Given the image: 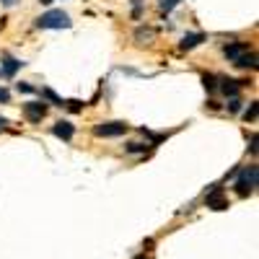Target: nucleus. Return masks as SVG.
I'll return each mask as SVG.
<instances>
[{"mask_svg":"<svg viewBox=\"0 0 259 259\" xmlns=\"http://www.w3.org/2000/svg\"><path fill=\"white\" fill-rule=\"evenodd\" d=\"M256 179H259V168H256V163H249L246 168H241V171H239V179L233 182L236 194H239V197H249V194H254V189H256Z\"/></svg>","mask_w":259,"mask_h":259,"instance_id":"nucleus-1","label":"nucleus"},{"mask_svg":"<svg viewBox=\"0 0 259 259\" xmlns=\"http://www.w3.org/2000/svg\"><path fill=\"white\" fill-rule=\"evenodd\" d=\"M70 16L65 11H47L36 18V26L39 29H70Z\"/></svg>","mask_w":259,"mask_h":259,"instance_id":"nucleus-2","label":"nucleus"},{"mask_svg":"<svg viewBox=\"0 0 259 259\" xmlns=\"http://www.w3.org/2000/svg\"><path fill=\"white\" fill-rule=\"evenodd\" d=\"M127 122H119V119H114V122H99L96 127H94V135L96 138H119V135H124L127 133Z\"/></svg>","mask_w":259,"mask_h":259,"instance_id":"nucleus-3","label":"nucleus"},{"mask_svg":"<svg viewBox=\"0 0 259 259\" xmlns=\"http://www.w3.org/2000/svg\"><path fill=\"white\" fill-rule=\"evenodd\" d=\"M47 109H50V104H45V101H26L24 104V117L36 124L47 117Z\"/></svg>","mask_w":259,"mask_h":259,"instance_id":"nucleus-4","label":"nucleus"},{"mask_svg":"<svg viewBox=\"0 0 259 259\" xmlns=\"http://www.w3.org/2000/svg\"><path fill=\"white\" fill-rule=\"evenodd\" d=\"M205 205H207V207H212V210H226V207H228V202H226V197H223V187L215 184V187L205 194Z\"/></svg>","mask_w":259,"mask_h":259,"instance_id":"nucleus-5","label":"nucleus"},{"mask_svg":"<svg viewBox=\"0 0 259 259\" xmlns=\"http://www.w3.org/2000/svg\"><path fill=\"white\" fill-rule=\"evenodd\" d=\"M52 135L68 143V140H73V135H75V127H73L68 119H60V122H55V124H52Z\"/></svg>","mask_w":259,"mask_h":259,"instance_id":"nucleus-6","label":"nucleus"},{"mask_svg":"<svg viewBox=\"0 0 259 259\" xmlns=\"http://www.w3.org/2000/svg\"><path fill=\"white\" fill-rule=\"evenodd\" d=\"M241 80H233V78H221V85L218 89L228 96V99H233V96H239V91H241Z\"/></svg>","mask_w":259,"mask_h":259,"instance_id":"nucleus-7","label":"nucleus"},{"mask_svg":"<svg viewBox=\"0 0 259 259\" xmlns=\"http://www.w3.org/2000/svg\"><path fill=\"white\" fill-rule=\"evenodd\" d=\"M202 41H207V34H202V31H197V34H184V39H182V50L187 52V50H194V47H200Z\"/></svg>","mask_w":259,"mask_h":259,"instance_id":"nucleus-8","label":"nucleus"},{"mask_svg":"<svg viewBox=\"0 0 259 259\" xmlns=\"http://www.w3.org/2000/svg\"><path fill=\"white\" fill-rule=\"evenodd\" d=\"M226 57L233 62V60H239L244 52H249V45H246V41H231V45H226Z\"/></svg>","mask_w":259,"mask_h":259,"instance_id":"nucleus-9","label":"nucleus"},{"mask_svg":"<svg viewBox=\"0 0 259 259\" xmlns=\"http://www.w3.org/2000/svg\"><path fill=\"white\" fill-rule=\"evenodd\" d=\"M21 60H16V57H11V55H6L3 57V62H0V70H3V75H8V78H13L16 73H18V68H21Z\"/></svg>","mask_w":259,"mask_h":259,"instance_id":"nucleus-10","label":"nucleus"},{"mask_svg":"<svg viewBox=\"0 0 259 259\" xmlns=\"http://www.w3.org/2000/svg\"><path fill=\"white\" fill-rule=\"evenodd\" d=\"M233 65H236V68H241V70H254L256 68V52H244L239 60H233Z\"/></svg>","mask_w":259,"mask_h":259,"instance_id":"nucleus-11","label":"nucleus"},{"mask_svg":"<svg viewBox=\"0 0 259 259\" xmlns=\"http://www.w3.org/2000/svg\"><path fill=\"white\" fill-rule=\"evenodd\" d=\"M41 96H45L50 104H55V106H65V101H62V99H60V96H57L52 89H41Z\"/></svg>","mask_w":259,"mask_h":259,"instance_id":"nucleus-12","label":"nucleus"},{"mask_svg":"<svg viewBox=\"0 0 259 259\" xmlns=\"http://www.w3.org/2000/svg\"><path fill=\"white\" fill-rule=\"evenodd\" d=\"M148 148H153V145H143V143H127L124 145L127 153H143V150H148Z\"/></svg>","mask_w":259,"mask_h":259,"instance_id":"nucleus-13","label":"nucleus"},{"mask_svg":"<svg viewBox=\"0 0 259 259\" xmlns=\"http://www.w3.org/2000/svg\"><path fill=\"white\" fill-rule=\"evenodd\" d=\"M177 6H179V0H158V8H161L163 13H171Z\"/></svg>","mask_w":259,"mask_h":259,"instance_id":"nucleus-14","label":"nucleus"},{"mask_svg":"<svg viewBox=\"0 0 259 259\" xmlns=\"http://www.w3.org/2000/svg\"><path fill=\"white\" fill-rule=\"evenodd\" d=\"M202 83H205L207 91H215V89H218V78H215V75H202Z\"/></svg>","mask_w":259,"mask_h":259,"instance_id":"nucleus-15","label":"nucleus"},{"mask_svg":"<svg viewBox=\"0 0 259 259\" xmlns=\"http://www.w3.org/2000/svg\"><path fill=\"white\" fill-rule=\"evenodd\" d=\"M244 119H246V122H254V119H256V101H251V106L244 112Z\"/></svg>","mask_w":259,"mask_h":259,"instance_id":"nucleus-16","label":"nucleus"},{"mask_svg":"<svg viewBox=\"0 0 259 259\" xmlns=\"http://www.w3.org/2000/svg\"><path fill=\"white\" fill-rule=\"evenodd\" d=\"M239 109H241V99H239V96H233V99L228 101V112H231V114H236Z\"/></svg>","mask_w":259,"mask_h":259,"instance_id":"nucleus-17","label":"nucleus"},{"mask_svg":"<svg viewBox=\"0 0 259 259\" xmlns=\"http://www.w3.org/2000/svg\"><path fill=\"white\" fill-rule=\"evenodd\" d=\"M16 89H18L21 94H34V91H36L31 83H16Z\"/></svg>","mask_w":259,"mask_h":259,"instance_id":"nucleus-18","label":"nucleus"},{"mask_svg":"<svg viewBox=\"0 0 259 259\" xmlns=\"http://www.w3.org/2000/svg\"><path fill=\"white\" fill-rule=\"evenodd\" d=\"M65 106H68L70 112H80V109H83V104H80L78 99H73V101H65Z\"/></svg>","mask_w":259,"mask_h":259,"instance_id":"nucleus-19","label":"nucleus"},{"mask_svg":"<svg viewBox=\"0 0 259 259\" xmlns=\"http://www.w3.org/2000/svg\"><path fill=\"white\" fill-rule=\"evenodd\" d=\"M135 39H153V31H150V29H138V34H135Z\"/></svg>","mask_w":259,"mask_h":259,"instance_id":"nucleus-20","label":"nucleus"},{"mask_svg":"<svg viewBox=\"0 0 259 259\" xmlns=\"http://www.w3.org/2000/svg\"><path fill=\"white\" fill-rule=\"evenodd\" d=\"M0 101H3V104H8V101H11V94H8L6 89H0Z\"/></svg>","mask_w":259,"mask_h":259,"instance_id":"nucleus-21","label":"nucleus"},{"mask_svg":"<svg viewBox=\"0 0 259 259\" xmlns=\"http://www.w3.org/2000/svg\"><path fill=\"white\" fill-rule=\"evenodd\" d=\"M6 127H8V119H6V117H0V130H6Z\"/></svg>","mask_w":259,"mask_h":259,"instance_id":"nucleus-22","label":"nucleus"},{"mask_svg":"<svg viewBox=\"0 0 259 259\" xmlns=\"http://www.w3.org/2000/svg\"><path fill=\"white\" fill-rule=\"evenodd\" d=\"M0 3H3V6H13V3H16V0H0Z\"/></svg>","mask_w":259,"mask_h":259,"instance_id":"nucleus-23","label":"nucleus"},{"mask_svg":"<svg viewBox=\"0 0 259 259\" xmlns=\"http://www.w3.org/2000/svg\"><path fill=\"white\" fill-rule=\"evenodd\" d=\"M39 3H45V6H50V3H52V0H39Z\"/></svg>","mask_w":259,"mask_h":259,"instance_id":"nucleus-24","label":"nucleus"},{"mask_svg":"<svg viewBox=\"0 0 259 259\" xmlns=\"http://www.w3.org/2000/svg\"><path fill=\"white\" fill-rule=\"evenodd\" d=\"M0 29H3V21H0Z\"/></svg>","mask_w":259,"mask_h":259,"instance_id":"nucleus-25","label":"nucleus"}]
</instances>
